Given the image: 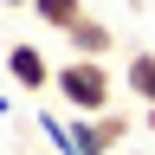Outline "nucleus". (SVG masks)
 <instances>
[{
	"label": "nucleus",
	"instance_id": "obj_1",
	"mask_svg": "<svg viewBox=\"0 0 155 155\" xmlns=\"http://www.w3.org/2000/svg\"><path fill=\"white\" fill-rule=\"evenodd\" d=\"M116 84H123V78H110V65L104 58H65V65H58V78H52V91L65 97V110L71 116H110V104H116Z\"/></svg>",
	"mask_w": 155,
	"mask_h": 155
},
{
	"label": "nucleus",
	"instance_id": "obj_2",
	"mask_svg": "<svg viewBox=\"0 0 155 155\" xmlns=\"http://www.w3.org/2000/svg\"><path fill=\"white\" fill-rule=\"evenodd\" d=\"M0 65H7V78H13L26 97H45V91H52V78H58V71H52V58L39 52L32 39H7V45H0Z\"/></svg>",
	"mask_w": 155,
	"mask_h": 155
},
{
	"label": "nucleus",
	"instance_id": "obj_3",
	"mask_svg": "<svg viewBox=\"0 0 155 155\" xmlns=\"http://www.w3.org/2000/svg\"><path fill=\"white\" fill-rule=\"evenodd\" d=\"M116 78H123V91H129V97H136L142 110H155V45H142V52H129Z\"/></svg>",
	"mask_w": 155,
	"mask_h": 155
},
{
	"label": "nucleus",
	"instance_id": "obj_4",
	"mask_svg": "<svg viewBox=\"0 0 155 155\" xmlns=\"http://www.w3.org/2000/svg\"><path fill=\"white\" fill-rule=\"evenodd\" d=\"M84 7H91V0H32V19H39V26H52V32H71L78 26V19H84Z\"/></svg>",
	"mask_w": 155,
	"mask_h": 155
},
{
	"label": "nucleus",
	"instance_id": "obj_5",
	"mask_svg": "<svg viewBox=\"0 0 155 155\" xmlns=\"http://www.w3.org/2000/svg\"><path fill=\"white\" fill-rule=\"evenodd\" d=\"M65 39H71V52H78V58H104V52H110V26H104V19H91V13L78 19Z\"/></svg>",
	"mask_w": 155,
	"mask_h": 155
},
{
	"label": "nucleus",
	"instance_id": "obj_6",
	"mask_svg": "<svg viewBox=\"0 0 155 155\" xmlns=\"http://www.w3.org/2000/svg\"><path fill=\"white\" fill-rule=\"evenodd\" d=\"M0 116H13V97H7V91H0Z\"/></svg>",
	"mask_w": 155,
	"mask_h": 155
},
{
	"label": "nucleus",
	"instance_id": "obj_7",
	"mask_svg": "<svg viewBox=\"0 0 155 155\" xmlns=\"http://www.w3.org/2000/svg\"><path fill=\"white\" fill-rule=\"evenodd\" d=\"M142 123H149V136H155V110H142Z\"/></svg>",
	"mask_w": 155,
	"mask_h": 155
},
{
	"label": "nucleus",
	"instance_id": "obj_8",
	"mask_svg": "<svg viewBox=\"0 0 155 155\" xmlns=\"http://www.w3.org/2000/svg\"><path fill=\"white\" fill-rule=\"evenodd\" d=\"M0 7H32V0H0Z\"/></svg>",
	"mask_w": 155,
	"mask_h": 155
},
{
	"label": "nucleus",
	"instance_id": "obj_9",
	"mask_svg": "<svg viewBox=\"0 0 155 155\" xmlns=\"http://www.w3.org/2000/svg\"><path fill=\"white\" fill-rule=\"evenodd\" d=\"M97 7H110V0H97Z\"/></svg>",
	"mask_w": 155,
	"mask_h": 155
}]
</instances>
